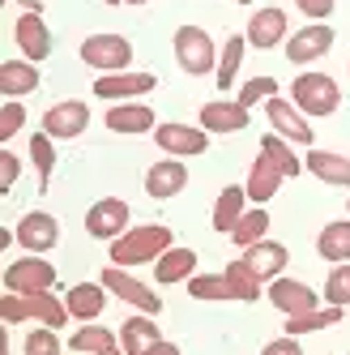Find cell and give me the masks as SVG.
<instances>
[{
	"label": "cell",
	"instance_id": "8",
	"mask_svg": "<svg viewBox=\"0 0 350 355\" xmlns=\"http://www.w3.org/2000/svg\"><path fill=\"white\" fill-rule=\"evenodd\" d=\"M129 218H133V210H129L124 197H98L86 210V236L111 244V240H120L124 232H129Z\"/></svg>",
	"mask_w": 350,
	"mask_h": 355
},
{
	"label": "cell",
	"instance_id": "10",
	"mask_svg": "<svg viewBox=\"0 0 350 355\" xmlns=\"http://www.w3.org/2000/svg\"><path fill=\"white\" fill-rule=\"evenodd\" d=\"M265 120H269V129L278 133V137H286L291 146H312V124H308V116L299 112L291 98H265Z\"/></svg>",
	"mask_w": 350,
	"mask_h": 355
},
{
	"label": "cell",
	"instance_id": "1",
	"mask_svg": "<svg viewBox=\"0 0 350 355\" xmlns=\"http://www.w3.org/2000/svg\"><path fill=\"white\" fill-rule=\"evenodd\" d=\"M167 248H175V232L167 223H141L129 227L120 240H111V266H154Z\"/></svg>",
	"mask_w": 350,
	"mask_h": 355
},
{
	"label": "cell",
	"instance_id": "24",
	"mask_svg": "<svg viewBox=\"0 0 350 355\" xmlns=\"http://www.w3.org/2000/svg\"><path fill=\"white\" fill-rule=\"evenodd\" d=\"M248 214V189L243 184H227L218 193V201H214V214H210V223H214V232L218 236H231L235 232V223Z\"/></svg>",
	"mask_w": 350,
	"mask_h": 355
},
{
	"label": "cell",
	"instance_id": "48",
	"mask_svg": "<svg viewBox=\"0 0 350 355\" xmlns=\"http://www.w3.org/2000/svg\"><path fill=\"white\" fill-rule=\"evenodd\" d=\"M124 5H149V0H124Z\"/></svg>",
	"mask_w": 350,
	"mask_h": 355
},
{
	"label": "cell",
	"instance_id": "18",
	"mask_svg": "<svg viewBox=\"0 0 350 355\" xmlns=\"http://www.w3.org/2000/svg\"><path fill=\"white\" fill-rule=\"evenodd\" d=\"M252 107H243L239 98H214V103L201 107V129L205 133H243L248 124H252V116H248Z\"/></svg>",
	"mask_w": 350,
	"mask_h": 355
},
{
	"label": "cell",
	"instance_id": "37",
	"mask_svg": "<svg viewBox=\"0 0 350 355\" xmlns=\"http://www.w3.org/2000/svg\"><path fill=\"white\" fill-rule=\"evenodd\" d=\"M188 295L192 300H205V304H218V300H235L227 274H192L188 278Z\"/></svg>",
	"mask_w": 350,
	"mask_h": 355
},
{
	"label": "cell",
	"instance_id": "21",
	"mask_svg": "<svg viewBox=\"0 0 350 355\" xmlns=\"http://www.w3.org/2000/svg\"><path fill=\"white\" fill-rule=\"evenodd\" d=\"M184 184H188V167L171 155L145 171V197H154V201H171L175 193H184Z\"/></svg>",
	"mask_w": 350,
	"mask_h": 355
},
{
	"label": "cell",
	"instance_id": "12",
	"mask_svg": "<svg viewBox=\"0 0 350 355\" xmlns=\"http://www.w3.org/2000/svg\"><path fill=\"white\" fill-rule=\"evenodd\" d=\"M149 90H158V78L154 73H103V78H94L90 94L98 98H107V103H133L137 94H149Z\"/></svg>",
	"mask_w": 350,
	"mask_h": 355
},
{
	"label": "cell",
	"instance_id": "28",
	"mask_svg": "<svg viewBox=\"0 0 350 355\" xmlns=\"http://www.w3.org/2000/svg\"><path fill=\"white\" fill-rule=\"evenodd\" d=\"M308 171L324 184H338V189H350V159L346 155H333V150H308Z\"/></svg>",
	"mask_w": 350,
	"mask_h": 355
},
{
	"label": "cell",
	"instance_id": "32",
	"mask_svg": "<svg viewBox=\"0 0 350 355\" xmlns=\"http://www.w3.org/2000/svg\"><path fill=\"white\" fill-rule=\"evenodd\" d=\"M243 52H248V39H243V35H227V43H222V56H218V73H214L218 90H231V86H235V73H239V64H243Z\"/></svg>",
	"mask_w": 350,
	"mask_h": 355
},
{
	"label": "cell",
	"instance_id": "31",
	"mask_svg": "<svg viewBox=\"0 0 350 355\" xmlns=\"http://www.w3.org/2000/svg\"><path fill=\"white\" fill-rule=\"evenodd\" d=\"M261 150H265V155H269L273 163L282 167V175H286V180H299V175L308 171V163L295 155V146H291L286 137H278V133H265V137H261Z\"/></svg>",
	"mask_w": 350,
	"mask_h": 355
},
{
	"label": "cell",
	"instance_id": "34",
	"mask_svg": "<svg viewBox=\"0 0 350 355\" xmlns=\"http://www.w3.org/2000/svg\"><path fill=\"white\" fill-rule=\"evenodd\" d=\"M227 283H231V291H235V300L239 304H252V300H261V278H257V270L248 266L243 257L239 261H227Z\"/></svg>",
	"mask_w": 350,
	"mask_h": 355
},
{
	"label": "cell",
	"instance_id": "19",
	"mask_svg": "<svg viewBox=\"0 0 350 355\" xmlns=\"http://www.w3.org/2000/svg\"><path fill=\"white\" fill-rule=\"evenodd\" d=\"M107 129L120 137H137V133H154L158 129V116L149 103H111L107 107Z\"/></svg>",
	"mask_w": 350,
	"mask_h": 355
},
{
	"label": "cell",
	"instance_id": "3",
	"mask_svg": "<svg viewBox=\"0 0 350 355\" xmlns=\"http://www.w3.org/2000/svg\"><path fill=\"white\" fill-rule=\"evenodd\" d=\"M171 52H175V64H180L188 78H205V73H218V47L210 39L205 26H180L171 39Z\"/></svg>",
	"mask_w": 350,
	"mask_h": 355
},
{
	"label": "cell",
	"instance_id": "23",
	"mask_svg": "<svg viewBox=\"0 0 350 355\" xmlns=\"http://www.w3.org/2000/svg\"><path fill=\"white\" fill-rule=\"evenodd\" d=\"M243 261L257 270L261 283H273V278H282L291 252H286V244H278V240H261V244H252V248H243Z\"/></svg>",
	"mask_w": 350,
	"mask_h": 355
},
{
	"label": "cell",
	"instance_id": "33",
	"mask_svg": "<svg viewBox=\"0 0 350 355\" xmlns=\"http://www.w3.org/2000/svg\"><path fill=\"white\" fill-rule=\"evenodd\" d=\"M120 343V329H107V325H82L77 334L68 338V351H82V355H98V351H107Z\"/></svg>",
	"mask_w": 350,
	"mask_h": 355
},
{
	"label": "cell",
	"instance_id": "17",
	"mask_svg": "<svg viewBox=\"0 0 350 355\" xmlns=\"http://www.w3.org/2000/svg\"><path fill=\"white\" fill-rule=\"evenodd\" d=\"M13 39L21 47V60H47L52 56V26L43 21V13H21L13 21Z\"/></svg>",
	"mask_w": 350,
	"mask_h": 355
},
{
	"label": "cell",
	"instance_id": "39",
	"mask_svg": "<svg viewBox=\"0 0 350 355\" xmlns=\"http://www.w3.org/2000/svg\"><path fill=\"white\" fill-rule=\"evenodd\" d=\"M324 300L338 304V309H350V261L329 270V278H324Z\"/></svg>",
	"mask_w": 350,
	"mask_h": 355
},
{
	"label": "cell",
	"instance_id": "51",
	"mask_svg": "<svg viewBox=\"0 0 350 355\" xmlns=\"http://www.w3.org/2000/svg\"><path fill=\"white\" fill-rule=\"evenodd\" d=\"M346 210H350V197H346Z\"/></svg>",
	"mask_w": 350,
	"mask_h": 355
},
{
	"label": "cell",
	"instance_id": "43",
	"mask_svg": "<svg viewBox=\"0 0 350 355\" xmlns=\"http://www.w3.org/2000/svg\"><path fill=\"white\" fill-rule=\"evenodd\" d=\"M333 5H338V0H295V9L304 17H312V21H324L333 13Z\"/></svg>",
	"mask_w": 350,
	"mask_h": 355
},
{
	"label": "cell",
	"instance_id": "27",
	"mask_svg": "<svg viewBox=\"0 0 350 355\" xmlns=\"http://www.w3.org/2000/svg\"><path fill=\"white\" fill-rule=\"evenodd\" d=\"M158 338H163L158 334V321L149 317V313H137V317H129V321L120 325V347H124V355H145Z\"/></svg>",
	"mask_w": 350,
	"mask_h": 355
},
{
	"label": "cell",
	"instance_id": "42",
	"mask_svg": "<svg viewBox=\"0 0 350 355\" xmlns=\"http://www.w3.org/2000/svg\"><path fill=\"white\" fill-rule=\"evenodd\" d=\"M17 171H21V159L13 150H0V193H9L17 184Z\"/></svg>",
	"mask_w": 350,
	"mask_h": 355
},
{
	"label": "cell",
	"instance_id": "13",
	"mask_svg": "<svg viewBox=\"0 0 350 355\" xmlns=\"http://www.w3.org/2000/svg\"><path fill=\"white\" fill-rule=\"evenodd\" d=\"M17 232V244L21 252H52L60 244V218L56 214H47V210H30V214H21V223L13 227Z\"/></svg>",
	"mask_w": 350,
	"mask_h": 355
},
{
	"label": "cell",
	"instance_id": "2",
	"mask_svg": "<svg viewBox=\"0 0 350 355\" xmlns=\"http://www.w3.org/2000/svg\"><path fill=\"white\" fill-rule=\"evenodd\" d=\"M68 317H73V313H68V304L56 300L52 291H35V295H13V291H5V295H0V321H5V325L39 321V325L64 329Z\"/></svg>",
	"mask_w": 350,
	"mask_h": 355
},
{
	"label": "cell",
	"instance_id": "16",
	"mask_svg": "<svg viewBox=\"0 0 350 355\" xmlns=\"http://www.w3.org/2000/svg\"><path fill=\"white\" fill-rule=\"evenodd\" d=\"M269 304L278 309L282 317H304L312 309H320V295L308 287V283H299V278H273L269 283Z\"/></svg>",
	"mask_w": 350,
	"mask_h": 355
},
{
	"label": "cell",
	"instance_id": "49",
	"mask_svg": "<svg viewBox=\"0 0 350 355\" xmlns=\"http://www.w3.org/2000/svg\"><path fill=\"white\" fill-rule=\"evenodd\" d=\"M103 5H124V0H103Z\"/></svg>",
	"mask_w": 350,
	"mask_h": 355
},
{
	"label": "cell",
	"instance_id": "11",
	"mask_svg": "<svg viewBox=\"0 0 350 355\" xmlns=\"http://www.w3.org/2000/svg\"><path fill=\"white\" fill-rule=\"evenodd\" d=\"M291 26H286V9H278V5H265V9H257L252 17H248V26H243V39H248V47H257V52H269V47H286V35Z\"/></svg>",
	"mask_w": 350,
	"mask_h": 355
},
{
	"label": "cell",
	"instance_id": "30",
	"mask_svg": "<svg viewBox=\"0 0 350 355\" xmlns=\"http://www.w3.org/2000/svg\"><path fill=\"white\" fill-rule=\"evenodd\" d=\"M346 317V309H338V304H320V309L304 313V317H286V334L299 338V334H316V329H329Z\"/></svg>",
	"mask_w": 350,
	"mask_h": 355
},
{
	"label": "cell",
	"instance_id": "36",
	"mask_svg": "<svg viewBox=\"0 0 350 355\" xmlns=\"http://www.w3.org/2000/svg\"><path fill=\"white\" fill-rule=\"evenodd\" d=\"M30 163H35V175H39V189L52 184V171H56V137H47L43 129L30 137Z\"/></svg>",
	"mask_w": 350,
	"mask_h": 355
},
{
	"label": "cell",
	"instance_id": "35",
	"mask_svg": "<svg viewBox=\"0 0 350 355\" xmlns=\"http://www.w3.org/2000/svg\"><path fill=\"white\" fill-rule=\"evenodd\" d=\"M265 232H269V210H265V206H252V210H248V214L235 223V232H231V244H239V248H252V244L269 240Z\"/></svg>",
	"mask_w": 350,
	"mask_h": 355
},
{
	"label": "cell",
	"instance_id": "41",
	"mask_svg": "<svg viewBox=\"0 0 350 355\" xmlns=\"http://www.w3.org/2000/svg\"><path fill=\"white\" fill-rule=\"evenodd\" d=\"M278 94V82L273 78H252V82H243V90L235 94L243 107H252V103H261V98H273Z\"/></svg>",
	"mask_w": 350,
	"mask_h": 355
},
{
	"label": "cell",
	"instance_id": "46",
	"mask_svg": "<svg viewBox=\"0 0 350 355\" xmlns=\"http://www.w3.org/2000/svg\"><path fill=\"white\" fill-rule=\"evenodd\" d=\"M21 13H43V0H13Z\"/></svg>",
	"mask_w": 350,
	"mask_h": 355
},
{
	"label": "cell",
	"instance_id": "38",
	"mask_svg": "<svg viewBox=\"0 0 350 355\" xmlns=\"http://www.w3.org/2000/svg\"><path fill=\"white\" fill-rule=\"evenodd\" d=\"M21 355H64V343H60V329L52 325H39L26 334V343H21Z\"/></svg>",
	"mask_w": 350,
	"mask_h": 355
},
{
	"label": "cell",
	"instance_id": "29",
	"mask_svg": "<svg viewBox=\"0 0 350 355\" xmlns=\"http://www.w3.org/2000/svg\"><path fill=\"white\" fill-rule=\"evenodd\" d=\"M316 252L324 261H350V218H333V223H324L320 227V236H316Z\"/></svg>",
	"mask_w": 350,
	"mask_h": 355
},
{
	"label": "cell",
	"instance_id": "7",
	"mask_svg": "<svg viewBox=\"0 0 350 355\" xmlns=\"http://www.w3.org/2000/svg\"><path fill=\"white\" fill-rule=\"evenodd\" d=\"M116 300H124V304H133L137 313H149V317H158L163 313V300H158V291L154 287H145L141 278H133L124 266H107L103 270V278H98Z\"/></svg>",
	"mask_w": 350,
	"mask_h": 355
},
{
	"label": "cell",
	"instance_id": "44",
	"mask_svg": "<svg viewBox=\"0 0 350 355\" xmlns=\"http://www.w3.org/2000/svg\"><path fill=\"white\" fill-rule=\"evenodd\" d=\"M261 355H304V347H299V338L282 334V338H273V343H265V347H261Z\"/></svg>",
	"mask_w": 350,
	"mask_h": 355
},
{
	"label": "cell",
	"instance_id": "50",
	"mask_svg": "<svg viewBox=\"0 0 350 355\" xmlns=\"http://www.w3.org/2000/svg\"><path fill=\"white\" fill-rule=\"evenodd\" d=\"M239 5H252V0H239Z\"/></svg>",
	"mask_w": 350,
	"mask_h": 355
},
{
	"label": "cell",
	"instance_id": "45",
	"mask_svg": "<svg viewBox=\"0 0 350 355\" xmlns=\"http://www.w3.org/2000/svg\"><path fill=\"white\" fill-rule=\"evenodd\" d=\"M145 355H184V351H180V343H171V338H158V343L149 347Z\"/></svg>",
	"mask_w": 350,
	"mask_h": 355
},
{
	"label": "cell",
	"instance_id": "40",
	"mask_svg": "<svg viewBox=\"0 0 350 355\" xmlns=\"http://www.w3.org/2000/svg\"><path fill=\"white\" fill-rule=\"evenodd\" d=\"M21 124H26V107H21V98H5V107H0V141H13L21 133Z\"/></svg>",
	"mask_w": 350,
	"mask_h": 355
},
{
	"label": "cell",
	"instance_id": "6",
	"mask_svg": "<svg viewBox=\"0 0 350 355\" xmlns=\"http://www.w3.org/2000/svg\"><path fill=\"white\" fill-rule=\"evenodd\" d=\"M77 56L86 60V69L98 73V78H103V73H129V64H133V43L124 39V35H90L82 43Z\"/></svg>",
	"mask_w": 350,
	"mask_h": 355
},
{
	"label": "cell",
	"instance_id": "15",
	"mask_svg": "<svg viewBox=\"0 0 350 355\" xmlns=\"http://www.w3.org/2000/svg\"><path fill=\"white\" fill-rule=\"evenodd\" d=\"M333 26H324V21H312V26H299L291 39H286V60L291 64H312L320 56H329L333 47Z\"/></svg>",
	"mask_w": 350,
	"mask_h": 355
},
{
	"label": "cell",
	"instance_id": "47",
	"mask_svg": "<svg viewBox=\"0 0 350 355\" xmlns=\"http://www.w3.org/2000/svg\"><path fill=\"white\" fill-rule=\"evenodd\" d=\"M98 355H124V347L116 343V347H107V351H98Z\"/></svg>",
	"mask_w": 350,
	"mask_h": 355
},
{
	"label": "cell",
	"instance_id": "26",
	"mask_svg": "<svg viewBox=\"0 0 350 355\" xmlns=\"http://www.w3.org/2000/svg\"><path fill=\"white\" fill-rule=\"evenodd\" d=\"M192 270H196V252H192V248H184V244L167 248L163 257L154 261V278H158V287L188 283V278H192Z\"/></svg>",
	"mask_w": 350,
	"mask_h": 355
},
{
	"label": "cell",
	"instance_id": "5",
	"mask_svg": "<svg viewBox=\"0 0 350 355\" xmlns=\"http://www.w3.org/2000/svg\"><path fill=\"white\" fill-rule=\"evenodd\" d=\"M56 287V266L39 257V252H21L17 261L5 266V291L13 295H35V291H52Z\"/></svg>",
	"mask_w": 350,
	"mask_h": 355
},
{
	"label": "cell",
	"instance_id": "9",
	"mask_svg": "<svg viewBox=\"0 0 350 355\" xmlns=\"http://www.w3.org/2000/svg\"><path fill=\"white\" fill-rule=\"evenodd\" d=\"M154 141H158L163 155H171V159H196V155H205V150H210V133L201 129V124L192 129V124H180V120L158 124Z\"/></svg>",
	"mask_w": 350,
	"mask_h": 355
},
{
	"label": "cell",
	"instance_id": "4",
	"mask_svg": "<svg viewBox=\"0 0 350 355\" xmlns=\"http://www.w3.org/2000/svg\"><path fill=\"white\" fill-rule=\"evenodd\" d=\"M291 103L304 116H333L342 107V90H338V82L329 78V73L308 69V73H299V78L291 82Z\"/></svg>",
	"mask_w": 350,
	"mask_h": 355
},
{
	"label": "cell",
	"instance_id": "22",
	"mask_svg": "<svg viewBox=\"0 0 350 355\" xmlns=\"http://www.w3.org/2000/svg\"><path fill=\"white\" fill-rule=\"evenodd\" d=\"M107 287L103 283H73L68 287V295H64V304H68V313H73V321H82V325H90V321H98L103 317V309H107Z\"/></svg>",
	"mask_w": 350,
	"mask_h": 355
},
{
	"label": "cell",
	"instance_id": "25",
	"mask_svg": "<svg viewBox=\"0 0 350 355\" xmlns=\"http://www.w3.org/2000/svg\"><path fill=\"white\" fill-rule=\"evenodd\" d=\"M39 90V64L35 60H5L0 64V94L5 98H26Z\"/></svg>",
	"mask_w": 350,
	"mask_h": 355
},
{
	"label": "cell",
	"instance_id": "20",
	"mask_svg": "<svg viewBox=\"0 0 350 355\" xmlns=\"http://www.w3.org/2000/svg\"><path fill=\"white\" fill-rule=\"evenodd\" d=\"M282 167L273 163L265 150L252 159V167H248V180H243V189H248V201H252V206H265V201H273L278 197V189H282Z\"/></svg>",
	"mask_w": 350,
	"mask_h": 355
},
{
	"label": "cell",
	"instance_id": "14",
	"mask_svg": "<svg viewBox=\"0 0 350 355\" xmlns=\"http://www.w3.org/2000/svg\"><path fill=\"white\" fill-rule=\"evenodd\" d=\"M86 129H90V107L82 103V98H64V103L43 112V133L56 137V141H73Z\"/></svg>",
	"mask_w": 350,
	"mask_h": 355
}]
</instances>
